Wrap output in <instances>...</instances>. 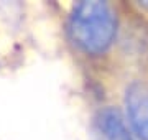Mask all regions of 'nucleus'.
<instances>
[{"instance_id": "f257e3e1", "label": "nucleus", "mask_w": 148, "mask_h": 140, "mask_svg": "<svg viewBox=\"0 0 148 140\" xmlns=\"http://www.w3.org/2000/svg\"><path fill=\"white\" fill-rule=\"evenodd\" d=\"M68 32L74 45L84 53H104L115 38L117 20L114 10L106 2H81L73 8Z\"/></svg>"}, {"instance_id": "f03ea898", "label": "nucleus", "mask_w": 148, "mask_h": 140, "mask_svg": "<svg viewBox=\"0 0 148 140\" xmlns=\"http://www.w3.org/2000/svg\"><path fill=\"white\" fill-rule=\"evenodd\" d=\"M128 124L138 139L148 140V84L132 82L125 92Z\"/></svg>"}, {"instance_id": "7ed1b4c3", "label": "nucleus", "mask_w": 148, "mask_h": 140, "mask_svg": "<svg viewBox=\"0 0 148 140\" xmlns=\"http://www.w3.org/2000/svg\"><path fill=\"white\" fill-rule=\"evenodd\" d=\"M99 127L106 140H133L120 112L117 109H104L99 115Z\"/></svg>"}]
</instances>
